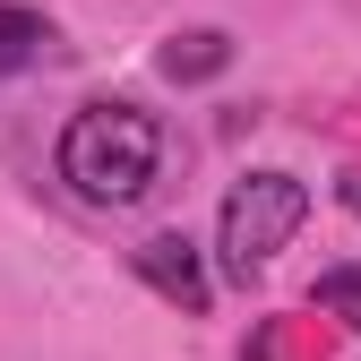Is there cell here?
I'll use <instances>...</instances> for the list:
<instances>
[{
    "instance_id": "2",
    "label": "cell",
    "mask_w": 361,
    "mask_h": 361,
    "mask_svg": "<svg viewBox=\"0 0 361 361\" xmlns=\"http://www.w3.org/2000/svg\"><path fill=\"white\" fill-rule=\"evenodd\" d=\"M301 224H310V180H293V172H241L233 190H224V215H215V258H224V276L250 284L258 267L301 233Z\"/></svg>"
},
{
    "instance_id": "3",
    "label": "cell",
    "mask_w": 361,
    "mask_h": 361,
    "mask_svg": "<svg viewBox=\"0 0 361 361\" xmlns=\"http://www.w3.org/2000/svg\"><path fill=\"white\" fill-rule=\"evenodd\" d=\"M129 267H138V276L180 310V319H198V310L215 301V284H207V267H198V241H190V233H147L138 250H129Z\"/></svg>"
},
{
    "instance_id": "1",
    "label": "cell",
    "mask_w": 361,
    "mask_h": 361,
    "mask_svg": "<svg viewBox=\"0 0 361 361\" xmlns=\"http://www.w3.org/2000/svg\"><path fill=\"white\" fill-rule=\"evenodd\" d=\"M52 164L86 207H129V198H147V180L164 164V129L138 104H78Z\"/></svg>"
},
{
    "instance_id": "5",
    "label": "cell",
    "mask_w": 361,
    "mask_h": 361,
    "mask_svg": "<svg viewBox=\"0 0 361 361\" xmlns=\"http://www.w3.org/2000/svg\"><path fill=\"white\" fill-rule=\"evenodd\" d=\"M52 52H61L52 18H43V9H18V0H0V78H18V69L52 61Z\"/></svg>"
},
{
    "instance_id": "4",
    "label": "cell",
    "mask_w": 361,
    "mask_h": 361,
    "mask_svg": "<svg viewBox=\"0 0 361 361\" xmlns=\"http://www.w3.org/2000/svg\"><path fill=\"white\" fill-rule=\"evenodd\" d=\"M155 69H164L172 86H207V78L233 69V35H224V26H180V35H164Z\"/></svg>"
},
{
    "instance_id": "6",
    "label": "cell",
    "mask_w": 361,
    "mask_h": 361,
    "mask_svg": "<svg viewBox=\"0 0 361 361\" xmlns=\"http://www.w3.org/2000/svg\"><path fill=\"white\" fill-rule=\"evenodd\" d=\"M310 310H327V319H344L361 336V267H327V276L310 284Z\"/></svg>"
},
{
    "instance_id": "7",
    "label": "cell",
    "mask_w": 361,
    "mask_h": 361,
    "mask_svg": "<svg viewBox=\"0 0 361 361\" xmlns=\"http://www.w3.org/2000/svg\"><path fill=\"white\" fill-rule=\"evenodd\" d=\"M344 207H353V215H361V172H344Z\"/></svg>"
}]
</instances>
